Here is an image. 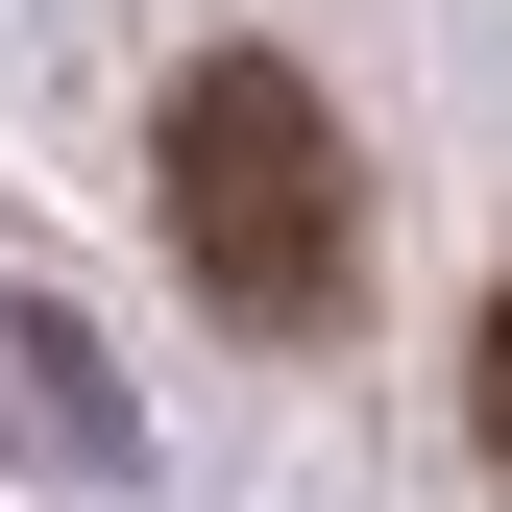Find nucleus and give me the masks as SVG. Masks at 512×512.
<instances>
[{
    "instance_id": "f257e3e1",
    "label": "nucleus",
    "mask_w": 512,
    "mask_h": 512,
    "mask_svg": "<svg viewBox=\"0 0 512 512\" xmlns=\"http://www.w3.org/2000/svg\"><path fill=\"white\" fill-rule=\"evenodd\" d=\"M147 196H171V269H196L244 342H317V317L366 293V171H342V122H317L293 49H196V74H171Z\"/></svg>"
},
{
    "instance_id": "f03ea898",
    "label": "nucleus",
    "mask_w": 512,
    "mask_h": 512,
    "mask_svg": "<svg viewBox=\"0 0 512 512\" xmlns=\"http://www.w3.org/2000/svg\"><path fill=\"white\" fill-rule=\"evenodd\" d=\"M464 415H488V464H512V293H488V342H464Z\"/></svg>"
}]
</instances>
